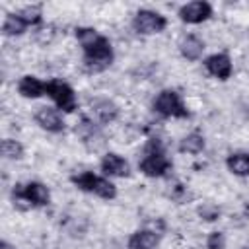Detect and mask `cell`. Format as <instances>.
I'll return each instance as SVG.
<instances>
[{
    "label": "cell",
    "instance_id": "obj_22",
    "mask_svg": "<svg viewBox=\"0 0 249 249\" xmlns=\"http://www.w3.org/2000/svg\"><path fill=\"white\" fill-rule=\"evenodd\" d=\"M196 214L200 216V220H204V222H214V220H218L220 218V208L216 206V204H212V202H206V204H202V206H198L196 208Z\"/></svg>",
    "mask_w": 249,
    "mask_h": 249
},
{
    "label": "cell",
    "instance_id": "obj_6",
    "mask_svg": "<svg viewBox=\"0 0 249 249\" xmlns=\"http://www.w3.org/2000/svg\"><path fill=\"white\" fill-rule=\"evenodd\" d=\"M47 95L54 101L56 109L58 111H64V113H72L76 107H78V101H76V93L72 89L70 84L62 82V80H49L47 82Z\"/></svg>",
    "mask_w": 249,
    "mask_h": 249
},
{
    "label": "cell",
    "instance_id": "obj_1",
    "mask_svg": "<svg viewBox=\"0 0 249 249\" xmlns=\"http://www.w3.org/2000/svg\"><path fill=\"white\" fill-rule=\"evenodd\" d=\"M173 167V161L167 158L165 148L161 144L160 138H150L146 148H144V156L138 161V169L146 175V177H165Z\"/></svg>",
    "mask_w": 249,
    "mask_h": 249
},
{
    "label": "cell",
    "instance_id": "obj_24",
    "mask_svg": "<svg viewBox=\"0 0 249 249\" xmlns=\"http://www.w3.org/2000/svg\"><path fill=\"white\" fill-rule=\"evenodd\" d=\"M0 249H16V247H14L10 241H2V243H0Z\"/></svg>",
    "mask_w": 249,
    "mask_h": 249
},
{
    "label": "cell",
    "instance_id": "obj_12",
    "mask_svg": "<svg viewBox=\"0 0 249 249\" xmlns=\"http://www.w3.org/2000/svg\"><path fill=\"white\" fill-rule=\"evenodd\" d=\"M18 91L21 97L25 99H39L43 95H47V82L39 80L37 76H31V74H25L19 78L18 82Z\"/></svg>",
    "mask_w": 249,
    "mask_h": 249
},
{
    "label": "cell",
    "instance_id": "obj_20",
    "mask_svg": "<svg viewBox=\"0 0 249 249\" xmlns=\"http://www.w3.org/2000/svg\"><path fill=\"white\" fill-rule=\"evenodd\" d=\"M2 156L6 158V160H21L23 158V144L21 142H18V140H14V138H4L2 140Z\"/></svg>",
    "mask_w": 249,
    "mask_h": 249
},
{
    "label": "cell",
    "instance_id": "obj_23",
    "mask_svg": "<svg viewBox=\"0 0 249 249\" xmlns=\"http://www.w3.org/2000/svg\"><path fill=\"white\" fill-rule=\"evenodd\" d=\"M226 247V237L222 231H210L206 237V249H224Z\"/></svg>",
    "mask_w": 249,
    "mask_h": 249
},
{
    "label": "cell",
    "instance_id": "obj_10",
    "mask_svg": "<svg viewBox=\"0 0 249 249\" xmlns=\"http://www.w3.org/2000/svg\"><path fill=\"white\" fill-rule=\"evenodd\" d=\"M35 123L43 130L53 132V134H58L64 130V119L60 115V111L54 107H39L35 113Z\"/></svg>",
    "mask_w": 249,
    "mask_h": 249
},
{
    "label": "cell",
    "instance_id": "obj_3",
    "mask_svg": "<svg viewBox=\"0 0 249 249\" xmlns=\"http://www.w3.org/2000/svg\"><path fill=\"white\" fill-rule=\"evenodd\" d=\"M70 181L76 189L89 193V195H95L103 200H113L117 196V187L105 175H97L93 171H82L78 175H72Z\"/></svg>",
    "mask_w": 249,
    "mask_h": 249
},
{
    "label": "cell",
    "instance_id": "obj_17",
    "mask_svg": "<svg viewBox=\"0 0 249 249\" xmlns=\"http://www.w3.org/2000/svg\"><path fill=\"white\" fill-rule=\"evenodd\" d=\"M204 136L198 132V130H193L189 134H185L181 140H179V152L181 154H200L204 150Z\"/></svg>",
    "mask_w": 249,
    "mask_h": 249
},
{
    "label": "cell",
    "instance_id": "obj_18",
    "mask_svg": "<svg viewBox=\"0 0 249 249\" xmlns=\"http://www.w3.org/2000/svg\"><path fill=\"white\" fill-rule=\"evenodd\" d=\"M27 23L21 19V16L18 12H12L4 18L2 21V33L8 35V37H16V35H23L27 31Z\"/></svg>",
    "mask_w": 249,
    "mask_h": 249
},
{
    "label": "cell",
    "instance_id": "obj_21",
    "mask_svg": "<svg viewBox=\"0 0 249 249\" xmlns=\"http://www.w3.org/2000/svg\"><path fill=\"white\" fill-rule=\"evenodd\" d=\"M99 35L101 33H97V29H93V27H78L76 29V39L82 45V49L88 47V45H91Z\"/></svg>",
    "mask_w": 249,
    "mask_h": 249
},
{
    "label": "cell",
    "instance_id": "obj_2",
    "mask_svg": "<svg viewBox=\"0 0 249 249\" xmlns=\"http://www.w3.org/2000/svg\"><path fill=\"white\" fill-rule=\"evenodd\" d=\"M12 200L18 208H43L51 202V191L41 181L18 183L12 189Z\"/></svg>",
    "mask_w": 249,
    "mask_h": 249
},
{
    "label": "cell",
    "instance_id": "obj_8",
    "mask_svg": "<svg viewBox=\"0 0 249 249\" xmlns=\"http://www.w3.org/2000/svg\"><path fill=\"white\" fill-rule=\"evenodd\" d=\"M177 16H179L181 21L191 23V25H196V23H202V21L210 19V16H212V4L206 2V0L187 2V4H183L179 8Z\"/></svg>",
    "mask_w": 249,
    "mask_h": 249
},
{
    "label": "cell",
    "instance_id": "obj_16",
    "mask_svg": "<svg viewBox=\"0 0 249 249\" xmlns=\"http://www.w3.org/2000/svg\"><path fill=\"white\" fill-rule=\"evenodd\" d=\"M226 167L237 177L249 175V152H233L226 158Z\"/></svg>",
    "mask_w": 249,
    "mask_h": 249
},
{
    "label": "cell",
    "instance_id": "obj_9",
    "mask_svg": "<svg viewBox=\"0 0 249 249\" xmlns=\"http://www.w3.org/2000/svg\"><path fill=\"white\" fill-rule=\"evenodd\" d=\"M204 68L210 76L218 78V80H228L233 72V64L231 58L226 53H214L210 56L204 58Z\"/></svg>",
    "mask_w": 249,
    "mask_h": 249
},
{
    "label": "cell",
    "instance_id": "obj_14",
    "mask_svg": "<svg viewBox=\"0 0 249 249\" xmlns=\"http://www.w3.org/2000/svg\"><path fill=\"white\" fill-rule=\"evenodd\" d=\"M160 243V233L144 228V230H136L134 233H130L128 237V249H156Z\"/></svg>",
    "mask_w": 249,
    "mask_h": 249
},
{
    "label": "cell",
    "instance_id": "obj_5",
    "mask_svg": "<svg viewBox=\"0 0 249 249\" xmlns=\"http://www.w3.org/2000/svg\"><path fill=\"white\" fill-rule=\"evenodd\" d=\"M152 107L163 119H189L191 117V111L187 109L183 97L175 89H161L156 95Z\"/></svg>",
    "mask_w": 249,
    "mask_h": 249
},
{
    "label": "cell",
    "instance_id": "obj_13",
    "mask_svg": "<svg viewBox=\"0 0 249 249\" xmlns=\"http://www.w3.org/2000/svg\"><path fill=\"white\" fill-rule=\"evenodd\" d=\"M89 105H91L93 117L101 124H109V123L117 121V117H119V107L107 97H95V99L89 101Z\"/></svg>",
    "mask_w": 249,
    "mask_h": 249
},
{
    "label": "cell",
    "instance_id": "obj_25",
    "mask_svg": "<svg viewBox=\"0 0 249 249\" xmlns=\"http://www.w3.org/2000/svg\"><path fill=\"white\" fill-rule=\"evenodd\" d=\"M243 249H249V247H243Z\"/></svg>",
    "mask_w": 249,
    "mask_h": 249
},
{
    "label": "cell",
    "instance_id": "obj_11",
    "mask_svg": "<svg viewBox=\"0 0 249 249\" xmlns=\"http://www.w3.org/2000/svg\"><path fill=\"white\" fill-rule=\"evenodd\" d=\"M101 171L105 177H128L130 175V165L128 161L115 154V152H107L103 158H101V163H99Z\"/></svg>",
    "mask_w": 249,
    "mask_h": 249
},
{
    "label": "cell",
    "instance_id": "obj_19",
    "mask_svg": "<svg viewBox=\"0 0 249 249\" xmlns=\"http://www.w3.org/2000/svg\"><path fill=\"white\" fill-rule=\"evenodd\" d=\"M18 14H19L21 19H23L27 25H31V27H37V25L43 23V10H41V6H37V4L23 6L21 10H18Z\"/></svg>",
    "mask_w": 249,
    "mask_h": 249
},
{
    "label": "cell",
    "instance_id": "obj_15",
    "mask_svg": "<svg viewBox=\"0 0 249 249\" xmlns=\"http://www.w3.org/2000/svg\"><path fill=\"white\" fill-rule=\"evenodd\" d=\"M179 53H181L183 58L195 62V60H198V58L202 56V53H204V41H202L200 37H196L195 33H189V35H185V37L179 41Z\"/></svg>",
    "mask_w": 249,
    "mask_h": 249
},
{
    "label": "cell",
    "instance_id": "obj_4",
    "mask_svg": "<svg viewBox=\"0 0 249 249\" xmlns=\"http://www.w3.org/2000/svg\"><path fill=\"white\" fill-rule=\"evenodd\" d=\"M84 66L89 72H103L113 64V45L105 35H99L91 45L84 47Z\"/></svg>",
    "mask_w": 249,
    "mask_h": 249
},
{
    "label": "cell",
    "instance_id": "obj_7",
    "mask_svg": "<svg viewBox=\"0 0 249 249\" xmlns=\"http://www.w3.org/2000/svg\"><path fill=\"white\" fill-rule=\"evenodd\" d=\"M132 27L140 35H156L167 27V18L156 10H138L132 18Z\"/></svg>",
    "mask_w": 249,
    "mask_h": 249
}]
</instances>
